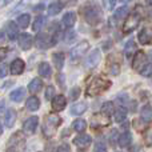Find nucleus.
<instances>
[{
  "label": "nucleus",
  "mask_w": 152,
  "mask_h": 152,
  "mask_svg": "<svg viewBox=\"0 0 152 152\" xmlns=\"http://www.w3.org/2000/svg\"><path fill=\"white\" fill-rule=\"evenodd\" d=\"M111 87V81L105 77H96L88 84L87 87V95L88 96H97L102 92L107 91L108 88Z\"/></svg>",
  "instance_id": "nucleus-1"
},
{
  "label": "nucleus",
  "mask_w": 152,
  "mask_h": 152,
  "mask_svg": "<svg viewBox=\"0 0 152 152\" xmlns=\"http://www.w3.org/2000/svg\"><path fill=\"white\" fill-rule=\"evenodd\" d=\"M61 118L56 115H48L44 120V124H43V134H44L45 137H52L55 136V134L58 132L59 127L61 124Z\"/></svg>",
  "instance_id": "nucleus-2"
},
{
  "label": "nucleus",
  "mask_w": 152,
  "mask_h": 152,
  "mask_svg": "<svg viewBox=\"0 0 152 152\" xmlns=\"http://www.w3.org/2000/svg\"><path fill=\"white\" fill-rule=\"evenodd\" d=\"M24 147H26V137L21 132H16L8 140L5 152H23Z\"/></svg>",
  "instance_id": "nucleus-3"
},
{
  "label": "nucleus",
  "mask_w": 152,
  "mask_h": 152,
  "mask_svg": "<svg viewBox=\"0 0 152 152\" xmlns=\"http://www.w3.org/2000/svg\"><path fill=\"white\" fill-rule=\"evenodd\" d=\"M84 19L87 20V23L92 24V26H96L102 21V11L97 7H92V5H87L83 8L81 11Z\"/></svg>",
  "instance_id": "nucleus-4"
},
{
  "label": "nucleus",
  "mask_w": 152,
  "mask_h": 152,
  "mask_svg": "<svg viewBox=\"0 0 152 152\" xmlns=\"http://www.w3.org/2000/svg\"><path fill=\"white\" fill-rule=\"evenodd\" d=\"M35 44H36L37 48L40 50H47V48L52 47L55 44V39H53L51 35L44 34V32H39L35 37Z\"/></svg>",
  "instance_id": "nucleus-5"
},
{
  "label": "nucleus",
  "mask_w": 152,
  "mask_h": 152,
  "mask_svg": "<svg viewBox=\"0 0 152 152\" xmlns=\"http://www.w3.org/2000/svg\"><path fill=\"white\" fill-rule=\"evenodd\" d=\"M139 23H140V16L137 15V13H132V15H129L128 18L124 20L123 32H126V34L132 32L137 26H139Z\"/></svg>",
  "instance_id": "nucleus-6"
},
{
  "label": "nucleus",
  "mask_w": 152,
  "mask_h": 152,
  "mask_svg": "<svg viewBox=\"0 0 152 152\" xmlns=\"http://www.w3.org/2000/svg\"><path fill=\"white\" fill-rule=\"evenodd\" d=\"M134 68L136 69L137 72H142L144 69V67L147 66V56L143 51H137L135 53V58H134Z\"/></svg>",
  "instance_id": "nucleus-7"
},
{
  "label": "nucleus",
  "mask_w": 152,
  "mask_h": 152,
  "mask_svg": "<svg viewBox=\"0 0 152 152\" xmlns=\"http://www.w3.org/2000/svg\"><path fill=\"white\" fill-rule=\"evenodd\" d=\"M89 48V43L87 40H83L81 43H79L76 47L71 50V59L72 60H77L79 58H81V55H84L87 50Z\"/></svg>",
  "instance_id": "nucleus-8"
},
{
  "label": "nucleus",
  "mask_w": 152,
  "mask_h": 152,
  "mask_svg": "<svg viewBox=\"0 0 152 152\" xmlns=\"http://www.w3.org/2000/svg\"><path fill=\"white\" fill-rule=\"evenodd\" d=\"M37 124H39V118H37V116H31V118H28L24 121L23 128L27 134H32V132H35Z\"/></svg>",
  "instance_id": "nucleus-9"
},
{
  "label": "nucleus",
  "mask_w": 152,
  "mask_h": 152,
  "mask_svg": "<svg viewBox=\"0 0 152 152\" xmlns=\"http://www.w3.org/2000/svg\"><path fill=\"white\" fill-rule=\"evenodd\" d=\"M110 124V119L107 116L103 115H94L91 119V126L94 128H100V127H105Z\"/></svg>",
  "instance_id": "nucleus-10"
},
{
  "label": "nucleus",
  "mask_w": 152,
  "mask_h": 152,
  "mask_svg": "<svg viewBox=\"0 0 152 152\" xmlns=\"http://www.w3.org/2000/svg\"><path fill=\"white\" fill-rule=\"evenodd\" d=\"M100 60H102V52L99 50H94L89 53L88 58H87V66L94 68V67H96L100 63Z\"/></svg>",
  "instance_id": "nucleus-11"
},
{
  "label": "nucleus",
  "mask_w": 152,
  "mask_h": 152,
  "mask_svg": "<svg viewBox=\"0 0 152 152\" xmlns=\"http://www.w3.org/2000/svg\"><path fill=\"white\" fill-rule=\"evenodd\" d=\"M67 105V100L63 95H56L52 100V110L53 111H63Z\"/></svg>",
  "instance_id": "nucleus-12"
},
{
  "label": "nucleus",
  "mask_w": 152,
  "mask_h": 152,
  "mask_svg": "<svg viewBox=\"0 0 152 152\" xmlns=\"http://www.w3.org/2000/svg\"><path fill=\"white\" fill-rule=\"evenodd\" d=\"M10 71L12 75H21L24 71V61L21 59H15V60L11 63Z\"/></svg>",
  "instance_id": "nucleus-13"
},
{
  "label": "nucleus",
  "mask_w": 152,
  "mask_h": 152,
  "mask_svg": "<svg viewBox=\"0 0 152 152\" xmlns=\"http://www.w3.org/2000/svg\"><path fill=\"white\" fill-rule=\"evenodd\" d=\"M128 8L127 7H120L118 8V10L115 11V13H113L112 16V20L113 23H118V21H121V20H126L127 18H128Z\"/></svg>",
  "instance_id": "nucleus-14"
},
{
  "label": "nucleus",
  "mask_w": 152,
  "mask_h": 152,
  "mask_svg": "<svg viewBox=\"0 0 152 152\" xmlns=\"http://www.w3.org/2000/svg\"><path fill=\"white\" fill-rule=\"evenodd\" d=\"M19 45H20L21 50L28 51L32 47V37L28 34H21L19 36Z\"/></svg>",
  "instance_id": "nucleus-15"
},
{
  "label": "nucleus",
  "mask_w": 152,
  "mask_h": 152,
  "mask_svg": "<svg viewBox=\"0 0 152 152\" xmlns=\"http://www.w3.org/2000/svg\"><path fill=\"white\" fill-rule=\"evenodd\" d=\"M24 96H26V89L21 88V87L13 89V91L10 94V99L12 100V102H15V103H20L21 100L24 99Z\"/></svg>",
  "instance_id": "nucleus-16"
},
{
  "label": "nucleus",
  "mask_w": 152,
  "mask_h": 152,
  "mask_svg": "<svg viewBox=\"0 0 152 152\" xmlns=\"http://www.w3.org/2000/svg\"><path fill=\"white\" fill-rule=\"evenodd\" d=\"M137 39H139V42L142 43V44H150V43L152 42V31L148 29V28L142 29V31L139 32Z\"/></svg>",
  "instance_id": "nucleus-17"
},
{
  "label": "nucleus",
  "mask_w": 152,
  "mask_h": 152,
  "mask_svg": "<svg viewBox=\"0 0 152 152\" xmlns=\"http://www.w3.org/2000/svg\"><path fill=\"white\" fill-rule=\"evenodd\" d=\"M74 143L77 145V147H80V148L88 147V145L91 144V137H89L88 135H86V134L79 135V136H76L74 139Z\"/></svg>",
  "instance_id": "nucleus-18"
},
{
  "label": "nucleus",
  "mask_w": 152,
  "mask_h": 152,
  "mask_svg": "<svg viewBox=\"0 0 152 152\" xmlns=\"http://www.w3.org/2000/svg\"><path fill=\"white\" fill-rule=\"evenodd\" d=\"M43 87V81L40 80L39 77H35L31 80V83L28 84V91L31 92V94H37V92L42 89Z\"/></svg>",
  "instance_id": "nucleus-19"
},
{
  "label": "nucleus",
  "mask_w": 152,
  "mask_h": 152,
  "mask_svg": "<svg viewBox=\"0 0 152 152\" xmlns=\"http://www.w3.org/2000/svg\"><path fill=\"white\" fill-rule=\"evenodd\" d=\"M63 7H64V3L63 1H53V3H51L50 7H48V15H51V16L58 15V13L63 10Z\"/></svg>",
  "instance_id": "nucleus-20"
},
{
  "label": "nucleus",
  "mask_w": 152,
  "mask_h": 152,
  "mask_svg": "<svg viewBox=\"0 0 152 152\" xmlns=\"http://www.w3.org/2000/svg\"><path fill=\"white\" fill-rule=\"evenodd\" d=\"M131 142H132V135L129 134V132H123V134L119 136V145H120L121 148L128 147V145L131 144Z\"/></svg>",
  "instance_id": "nucleus-21"
},
{
  "label": "nucleus",
  "mask_w": 152,
  "mask_h": 152,
  "mask_svg": "<svg viewBox=\"0 0 152 152\" xmlns=\"http://www.w3.org/2000/svg\"><path fill=\"white\" fill-rule=\"evenodd\" d=\"M15 120H16V112L13 110H8L4 115V121H5V126L10 128L15 124Z\"/></svg>",
  "instance_id": "nucleus-22"
},
{
  "label": "nucleus",
  "mask_w": 152,
  "mask_h": 152,
  "mask_svg": "<svg viewBox=\"0 0 152 152\" xmlns=\"http://www.w3.org/2000/svg\"><path fill=\"white\" fill-rule=\"evenodd\" d=\"M39 107H40V100L37 99L36 96H31L28 100H27V110L34 112V111L39 110Z\"/></svg>",
  "instance_id": "nucleus-23"
},
{
  "label": "nucleus",
  "mask_w": 152,
  "mask_h": 152,
  "mask_svg": "<svg viewBox=\"0 0 152 152\" xmlns=\"http://www.w3.org/2000/svg\"><path fill=\"white\" fill-rule=\"evenodd\" d=\"M52 61L55 64V67L58 69H61L64 66V53L63 52H58L52 55Z\"/></svg>",
  "instance_id": "nucleus-24"
},
{
  "label": "nucleus",
  "mask_w": 152,
  "mask_h": 152,
  "mask_svg": "<svg viewBox=\"0 0 152 152\" xmlns=\"http://www.w3.org/2000/svg\"><path fill=\"white\" fill-rule=\"evenodd\" d=\"M7 35L11 40H15L18 37V26L13 21H10L7 24Z\"/></svg>",
  "instance_id": "nucleus-25"
},
{
  "label": "nucleus",
  "mask_w": 152,
  "mask_h": 152,
  "mask_svg": "<svg viewBox=\"0 0 152 152\" xmlns=\"http://www.w3.org/2000/svg\"><path fill=\"white\" fill-rule=\"evenodd\" d=\"M76 21V13L75 12H67L63 16V24L66 27H72Z\"/></svg>",
  "instance_id": "nucleus-26"
},
{
  "label": "nucleus",
  "mask_w": 152,
  "mask_h": 152,
  "mask_svg": "<svg viewBox=\"0 0 152 152\" xmlns=\"http://www.w3.org/2000/svg\"><path fill=\"white\" fill-rule=\"evenodd\" d=\"M72 127H74V129L76 132H84L87 128V121L84 120V119H76V120L72 123Z\"/></svg>",
  "instance_id": "nucleus-27"
},
{
  "label": "nucleus",
  "mask_w": 152,
  "mask_h": 152,
  "mask_svg": "<svg viewBox=\"0 0 152 152\" xmlns=\"http://www.w3.org/2000/svg\"><path fill=\"white\" fill-rule=\"evenodd\" d=\"M126 118H127V111L124 110V108H118V110L115 111V113H113V120H115L116 123L124 121Z\"/></svg>",
  "instance_id": "nucleus-28"
},
{
  "label": "nucleus",
  "mask_w": 152,
  "mask_h": 152,
  "mask_svg": "<svg viewBox=\"0 0 152 152\" xmlns=\"http://www.w3.org/2000/svg\"><path fill=\"white\" fill-rule=\"evenodd\" d=\"M37 72H39L40 76H43V77H48V76H51V67L48 63H42L39 66V68H37Z\"/></svg>",
  "instance_id": "nucleus-29"
},
{
  "label": "nucleus",
  "mask_w": 152,
  "mask_h": 152,
  "mask_svg": "<svg viewBox=\"0 0 152 152\" xmlns=\"http://www.w3.org/2000/svg\"><path fill=\"white\" fill-rule=\"evenodd\" d=\"M29 21H31V16L28 13H23V15H20L18 18V26L21 27V28H27Z\"/></svg>",
  "instance_id": "nucleus-30"
},
{
  "label": "nucleus",
  "mask_w": 152,
  "mask_h": 152,
  "mask_svg": "<svg viewBox=\"0 0 152 152\" xmlns=\"http://www.w3.org/2000/svg\"><path fill=\"white\" fill-rule=\"evenodd\" d=\"M87 111V105L84 103H79V104H75L71 107V113L72 115H81Z\"/></svg>",
  "instance_id": "nucleus-31"
},
{
  "label": "nucleus",
  "mask_w": 152,
  "mask_h": 152,
  "mask_svg": "<svg viewBox=\"0 0 152 152\" xmlns=\"http://www.w3.org/2000/svg\"><path fill=\"white\" fill-rule=\"evenodd\" d=\"M135 51H136V43H135L134 40L127 42V44L124 45V52H126V55L131 56L132 53H135Z\"/></svg>",
  "instance_id": "nucleus-32"
},
{
  "label": "nucleus",
  "mask_w": 152,
  "mask_h": 152,
  "mask_svg": "<svg viewBox=\"0 0 152 152\" xmlns=\"http://www.w3.org/2000/svg\"><path fill=\"white\" fill-rule=\"evenodd\" d=\"M44 23H45L44 16H36V19H35V21H34V26H32L34 31H40V29L43 28V26H44Z\"/></svg>",
  "instance_id": "nucleus-33"
},
{
  "label": "nucleus",
  "mask_w": 152,
  "mask_h": 152,
  "mask_svg": "<svg viewBox=\"0 0 152 152\" xmlns=\"http://www.w3.org/2000/svg\"><path fill=\"white\" fill-rule=\"evenodd\" d=\"M102 111H103V113H105V115H111V113L113 112V103H111V102L104 103L102 107Z\"/></svg>",
  "instance_id": "nucleus-34"
},
{
  "label": "nucleus",
  "mask_w": 152,
  "mask_h": 152,
  "mask_svg": "<svg viewBox=\"0 0 152 152\" xmlns=\"http://www.w3.org/2000/svg\"><path fill=\"white\" fill-rule=\"evenodd\" d=\"M142 116H143V119H151L152 118V107L144 105V107L142 108Z\"/></svg>",
  "instance_id": "nucleus-35"
},
{
  "label": "nucleus",
  "mask_w": 152,
  "mask_h": 152,
  "mask_svg": "<svg viewBox=\"0 0 152 152\" xmlns=\"http://www.w3.org/2000/svg\"><path fill=\"white\" fill-rule=\"evenodd\" d=\"M92 152H107V147H105V144L103 142H97L95 143Z\"/></svg>",
  "instance_id": "nucleus-36"
},
{
  "label": "nucleus",
  "mask_w": 152,
  "mask_h": 152,
  "mask_svg": "<svg viewBox=\"0 0 152 152\" xmlns=\"http://www.w3.org/2000/svg\"><path fill=\"white\" fill-rule=\"evenodd\" d=\"M144 139H145V143L147 144H152V127L145 129V134H144Z\"/></svg>",
  "instance_id": "nucleus-37"
},
{
  "label": "nucleus",
  "mask_w": 152,
  "mask_h": 152,
  "mask_svg": "<svg viewBox=\"0 0 152 152\" xmlns=\"http://www.w3.org/2000/svg\"><path fill=\"white\" fill-rule=\"evenodd\" d=\"M108 69H110V72L112 75H119V72H120V67H119L118 63H113V64L111 63L110 64V68H108Z\"/></svg>",
  "instance_id": "nucleus-38"
},
{
  "label": "nucleus",
  "mask_w": 152,
  "mask_h": 152,
  "mask_svg": "<svg viewBox=\"0 0 152 152\" xmlns=\"http://www.w3.org/2000/svg\"><path fill=\"white\" fill-rule=\"evenodd\" d=\"M140 74H142L143 76H145V77H150V76H152V64H147V66L144 67V69H143Z\"/></svg>",
  "instance_id": "nucleus-39"
},
{
  "label": "nucleus",
  "mask_w": 152,
  "mask_h": 152,
  "mask_svg": "<svg viewBox=\"0 0 152 152\" xmlns=\"http://www.w3.org/2000/svg\"><path fill=\"white\" fill-rule=\"evenodd\" d=\"M79 95H80V88L79 87H75V88L71 89V94H69V99L71 100H76L79 97Z\"/></svg>",
  "instance_id": "nucleus-40"
},
{
  "label": "nucleus",
  "mask_w": 152,
  "mask_h": 152,
  "mask_svg": "<svg viewBox=\"0 0 152 152\" xmlns=\"http://www.w3.org/2000/svg\"><path fill=\"white\" fill-rule=\"evenodd\" d=\"M53 95H55V88H53L52 86H50L47 88V91H45V99H48V100L52 99L53 100V97H55Z\"/></svg>",
  "instance_id": "nucleus-41"
},
{
  "label": "nucleus",
  "mask_w": 152,
  "mask_h": 152,
  "mask_svg": "<svg viewBox=\"0 0 152 152\" xmlns=\"http://www.w3.org/2000/svg\"><path fill=\"white\" fill-rule=\"evenodd\" d=\"M7 72H8L7 66H5V64H1V66H0V77H4V76L7 75Z\"/></svg>",
  "instance_id": "nucleus-42"
},
{
  "label": "nucleus",
  "mask_w": 152,
  "mask_h": 152,
  "mask_svg": "<svg viewBox=\"0 0 152 152\" xmlns=\"http://www.w3.org/2000/svg\"><path fill=\"white\" fill-rule=\"evenodd\" d=\"M7 53H8V50H7V48H0V61L4 60L5 56H7Z\"/></svg>",
  "instance_id": "nucleus-43"
},
{
  "label": "nucleus",
  "mask_w": 152,
  "mask_h": 152,
  "mask_svg": "<svg viewBox=\"0 0 152 152\" xmlns=\"http://www.w3.org/2000/svg\"><path fill=\"white\" fill-rule=\"evenodd\" d=\"M58 152H71V150H69V147L67 144H61L60 147L58 148Z\"/></svg>",
  "instance_id": "nucleus-44"
},
{
  "label": "nucleus",
  "mask_w": 152,
  "mask_h": 152,
  "mask_svg": "<svg viewBox=\"0 0 152 152\" xmlns=\"http://www.w3.org/2000/svg\"><path fill=\"white\" fill-rule=\"evenodd\" d=\"M116 137H118V132L116 131H113L112 134H111V137H110V140H111V144H115V142H116ZM119 139V137H118Z\"/></svg>",
  "instance_id": "nucleus-45"
},
{
  "label": "nucleus",
  "mask_w": 152,
  "mask_h": 152,
  "mask_svg": "<svg viewBox=\"0 0 152 152\" xmlns=\"http://www.w3.org/2000/svg\"><path fill=\"white\" fill-rule=\"evenodd\" d=\"M43 8H44V3H39V4L35 7V12H39V11H43Z\"/></svg>",
  "instance_id": "nucleus-46"
},
{
  "label": "nucleus",
  "mask_w": 152,
  "mask_h": 152,
  "mask_svg": "<svg viewBox=\"0 0 152 152\" xmlns=\"http://www.w3.org/2000/svg\"><path fill=\"white\" fill-rule=\"evenodd\" d=\"M74 37H75V34H74V32H67V36H66V42H69V39H74Z\"/></svg>",
  "instance_id": "nucleus-47"
},
{
  "label": "nucleus",
  "mask_w": 152,
  "mask_h": 152,
  "mask_svg": "<svg viewBox=\"0 0 152 152\" xmlns=\"http://www.w3.org/2000/svg\"><path fill=\"white\" fill-rule=\"evenodd\" d=\"M4 110H5L4 102H0V116H3V115H4Z\"/></svg>",
  "instance_id": "nucleus-48"
},
{
  "label": "nucleus",
  "mask_w": 152,
  "mask_h": 152,
  "mask_svg": "<svg viewBox=\"0 0 152 152\" xmlns=\"http://www.w3.org/2000/svg\"><path fill=\"white\" fill-rule=\"evenodd\" d=\"M104 4H105V5H107V7H108V10H111V8H112L113 5H115V1H105Z\"/></svg>",
  "instance_id": "nucleus-49"
},
{
  "label": "nucleus",
  "mask_w": 152,
  "mask_h": 152,
  "mask_svg": "<svg viewBox=\"0 0 152 152\" xmlns=\"http://www.w3.org/2000/svg\"><path fill=\"white\" fill-rule=\"evenodd\" d=\"M3 134V126H1V123H0V135Z\"/></svg>",
  "instance_id": "nucleus-50"
},
{
  "label": "nucleus",
  "mask_w": 152,
  "mask_h": 152,
  "mask_svg": "<svg viewBox=\"0 0 152 152\" xmlns=\"http://www.w3.org/2000/svg\"><path fill=\"white\" fill-rule=\"evenodd\" d=\"M7 4V1H0V7H1V5H5Z\"/></svg>",
  "instance_id": "nucleus-51"
}]
</instances>
